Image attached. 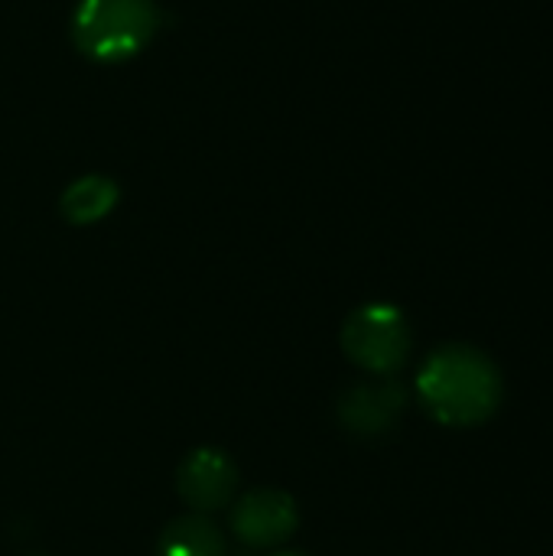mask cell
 Returning a JSON list of instances; mask_svg holds the SVG:
<instances>
[{"mask_svg": "<svg viewBox=\"0 0 553 556\" xmlns=\"http://www.w3.org/2000/svg\"><path fill=\"white\" fill-rule=\"evenodd\" d=\"M502 394L505 381L499 365L473 345L437 349L417 375V397L443 427H479L492 420Z\"/></svg>", "mask_w": 553, "mask_h": 556, "instance_id": "obj_1", "label": "cell"}, {"mask_svg": "<svg viewBox=\"0 0 553 556\" xmlns=\"http://www.w3.org/2000/svg\"><path fill=\"white\" fill-rule=\"evenodd\" d=\"M160 29L153 0H78L72 10V46L98 62L121 65L140 55Z\"/></svg>", "mask_w": 553, "mask_h": 556, "instance_id": "obj_2", "label": "cell"}, {"mask_svg": "<svg viewBox=\"0 0 553 556\" xmlns=\"http://www.w3.org/2000/svg\"><path fill=\"white\" fill-rule=\"evenodd\" d=\"M342 349L368 375H394L411 358L407 316L391 303L359 306L342 326Z\"/></svg>", "mask_w": 553, "mask_h": 556, "instance_id": "obj_3", "label": "cell"}, {"mask_svg": "<svg viewBox=\"0 0 553 556\" xmlns=\"http://www.w3.org/2000/svg\"><path fill=\"white\" fill-rule=\"evenodd\" d=\"M300 528V511L293 495L280 489H254L238 498L231 511V531L248 547H277L290 541Z\"/></svg>", "mask_w": 553, "mask_h": 556, "instance_id": "obj_4", "label": "cell"}, {"mask_svg": "<svg viewBox=\"0 0 553 556\" xmlns=\"http://www.w3.org/2000/svg\"><path fill=\"white\" fill-rule=\"evenodd\" d=\"M235 489H238V466L231 463L228 453L215 446L192 450L176 469V492L196 515L231 505Z\"/></svg>", "mask_w": 553, "mask_h": 556, "instance_id": "obj_5", "label": "cell"}, {"mask_svg": "<svg viewBox=\"0 0 553 556\" xmlns=\"http://www.w3.org/2000/svg\"><path fill=\"white\" fill-rule=\"evenodd\" d=\"M404 401L407 397H404V388L398 381L359 384L342 397L339 417H342L345 430H352L359 437H375V433L391 430V424L404 410Z\"/></svg>", "mask_w": 553, "mask_h": 556, "instance_id": "obj_6", "label": "cell"}, {"mask_svg": "<svg viewBox=\"0 0 553 556\" xmlns=\"http://www.w3.org/2000/svg\"><path fill=\"white\" fill-rule=\"evenodd\" d=\"M121 199V189L111 176L91 173V176H78L75 182L65 186L62 199H59V212L68 225H95L101 218H108L114 212Z\"/></svg>", "mask_w": 553, "mask_h": 556, "instance_id": "obj_7", "label": "cell"}, {"mask_svg": "<svg viewBox=\"0 0 553 556\" xmlns=\"http://www.w3.org/2000/svg\"><path fill=\"white\" fill-rule=\"evenodd\" d=\"M156 556H228L222 531L205 515H183L160 534Z\"/></svg>", "mask_w": 553, "mask_h": 556, "instance_id": "obj_8", "label": "cell"}, {"mask_svg": "<svg viewBox=\"0 0 553 556\" xmlns=\"http://www.w3.org/2000/svg\"><path fill=\"white\" fill-rule=\"evenodd\" d=\"M274 556H306V554H300V551H280V554H274Z\"/></svg>", "mask_w": 553, "mask_h": 556, "instance_id": "obj_9", "label": "cell"}]
</instances>
